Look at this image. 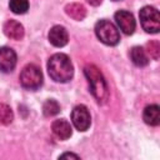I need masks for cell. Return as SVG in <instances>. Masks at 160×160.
<instances>
[{
  "label": "cell",
  "mask_w": 160,
  "mask_h": 160,
  "mask_svg": "<svg viewBox=\"0 0 160 160\" xmlns=\"http://www.w3.org/2000/svg\"><path fill=\"white\" fill-rule=\"evenodd\" d=\"M48 72L58 82H68L74 75V68L68 55L54 54L48 61Z\"/></svg>",
  "instance_id": "cell-1"
},
{
  "label": "cell",
  "mask_w": 160,
  "mask_h": 160,
  "mask_svg": "<svg viewBox=\"0 0 160 160\" xmlns=\"http://www.w3.org/2000/svg\"><path fill=\"white\" fill-rule=\"evenodd\" d=\"M84 74L89 81L91 94L94 95V98L98 100L99 104H104L109 98V91H108V84L101 71L94 64H88L84 68Z\"/></svg>",
  "instance_id": "cell-2"
},
{
  "label": "cell",
  "mask_w": 160,
  "mask_h": 160,
  "mask_svg": "<svg viewBox=\"0 0 160 160\" xmlns=\"http://www.w3.org/2000/svg\"><path fill=\"white\" fill-rule=\"evenodd\" d=\"M95 34L98 39L110 46L118 45L120 41V34L115 25L109 20H100L95 24Z\"/></svg>",
  "instance_id": "cell-3"
},
{
  "label": "cell",
  "mask_w": 160,
  "mask_h": 160,
  "mask_svg": "<svg viewBox=\"0 0 160 160\" xmlns=\"http://www.w3.org/2000/svg\"><path fill=\"white\" fill-rule=\"evenodd\" d=\"M20 82L28 90H38L42 85V74L41 70L34 65H26L20 72Z\"/></svg>",
  "instance_id": "cell-4"
},
{
  "label": "cell",
  "mask_w": 160,
  "mask_h": 160,
  "mask_svg": "<svg viewBox=\"0 0 160 160\" xmlns=\"http://www.w3.org/2000/svg\"><path fill=\"white\" fill-rule=\"evenodd\" d=\"M140 22L146 32L156 34L160 30V15L159 11L152 6H144L140 12Z\"/></svg>",
  "instance_id": "cell-5"
},
{
  "label": "cell",
  "mask_w": 160,
  "mask_h": 160,
  "mask_svg": "<svg viewBox=\"0 0 160 160\" xmlns=\"http://www.w3.org/2000/svg\"><path fill=\"white\" fill-rule=\"evenodd\" d=\"M71 121L79 131H86L91 124V116L85 105H76L71 111Z\"/></svg>",
  "instance_id": "cell-6"
},
{
  "label": "cell",
  "mask_w": 160,
  "mask_h": 160,
  "mask_svg": "<svg viewBox=\"0 0 160 160\" xmlns=\"http://www.w3.org/2000/svg\"><path fill=\"white\" fill-rule=\"evenodd\" d=\"M114 18H115V21H116L118 26L120 28V30L124 34L131 35L135 31L136 24H135V19H134L131 12H129L126 10H119V11L115 12Z\"/></svg>",
  "instance_id": "cell-7"
},
{
  "label": "cell",
  "mask_w": 160,
  "mask_h": 160,
  "mask_svg": "<svg viewBox=\"0 0 160 160\" xmlns=\"http://www.w3.org/2000/svg\"><path fill=\"white\" fill-rule=\"evenodd\" d=\"M16 65V54L11 48H0V71L10 72Z\"/></svg>",
  "instance_id": "cell-8"
},
{
  "label": "cell",
  "mask_w": 160,
  "mask_h": 160,
  "mask_svg": "<svg viewBox=\"0 0 160 160\" xmlns=\"http://www.w3.org/2000/svg\"><path fill=\"white\" fill-rule=\"evenodd\" d=\"M69 36H68V31L65 30L64 26L60 25H55L50 29L49 31V41L56 46V48H62L68 44Z\"/></svg>",
  "instance_id": "cell-9"
},
{
  "label": "cell",
  "mask_w": 160,
  "mask_h": 160,
  "mask_svg": "<svg viewBox=\"0 0 160 160\" xmlns=\"http://www.w3.org/2000/svg\"><path fill=\"white\" fill-rule=\"evenodd\" d=\"M51 130L54 132V135L60 139V140H66L71 136L72 134V129H71V125L68 120L65 119H59V120H55L51 125Z\"/></svg>",
  "instance_id": "cell-10"
},
{
  "label": "cell",
  "mask_w": 160,
  "mask_h": 160,
  "mask_svg": "<svg viewBox=\"0 0 160 160\" xmlns=\"http://www.w3.org/2000/svg\"><path fill=\"white\" fill-rule=\"evenodd\" d=\"M4 32L12 40H21L24 38V28L16 20H8L4 24Z\"/></svg>",
  "instance_id": "cell-11"
},
{
  "label": "cell",
  "mask_w": 160,
  "mask_h": 160,
  "mask_svg": "<svg viewBox=\"0 0 160 160\" xmlns=\"http://www.w3.org/2000/svg\"><path fill=\"white\" fill-rule=\"evenodd\" d=\"M144 121L148 125L151 126H158L160 124V109L158 105H149L144 109V114H142Z\"/></svg>",
  "instance_id": "cell-12"
},
{
  "label": "cell",
  "mask_w": 160,
  "mask_h": 160,
  "mask_svg": "<svg viewBox=\"0 0 160 160\" xmlns=\"http://www.w3.org/2000/svg\"><path fill=\"white\" fill-rule=\"evenodd\" d=\"M65 12L74 20H82L85 16H86V9L84 5L81 4H78V2H72V4H69L65 6Z\"/></svg>",
  "instance_id": "cell-13"
},
{
  "label": "cell",
  "mask_w": 160,
  "mask_h": 160,
  "mask_svg": "<svg viewBox=\"0 0 160 160\" xmlns=\"http://www.w3.org/2000/svg\"><path fill=\"white\" fill-rule=\"evenodd\" d=\"M130 58L136 66H146L149 62L148 55L141 46H134L130 51Z\"/></svg>",
  "instance_id": "cell-14"
},
{
  "label": "cell",
  "mask_w": 160,
  "mask_h": 160,
  "mask_svg": "<svg viewBox=\"0 0 160 160\" xmlns=\"http://www.w3.org/2000/svg\"><path fill=\"white\" fill-rule=\"evenodd\" d=\"M59 111H60V105H59V102H58L56 100H54V99L46 100V101L44 102V105H42V112H44V115L48 116V118L59 114Z\"/></svg>",
  "instance_id": "cell-15"
},
{
  "label": "cell",
  "mask_w": 160,
  "mask_h": 160,
  "mask_svg": "<svg viewBox=\"0 0 160 160\" xmlns=\"http://www.w3.org/2000/svg\"><path fill=\"white\" fill-rule=\"evenodd\" d=\"M9 6H10V10L15 14H25L29 9V1L28 0H10Z\"/></svg>",
  "instance_id": "cell-16"
},
{
  "label": "cell",
  "mask_w": 160,
  "mask_h": 160,
  "mask_svg": "<svg viewBox=\"0 0 160 160\" xmlns=\"http://www.w3.org/2000/svg\"><path fill=\"white\" fill-rule=\"evenodd\" d=\"M12 110L9 105L6 104H0V124L2 125H9L12 121Z\"/></svg>",
  "instance_id": "cell-17"
},
{
  "label": "cell",
  "mask_w": 160,
  "mask_h": 160,
  "mask_svg": "<svg viewBox=\"0 0 160 160\" xmlns=\"http://www.w3.org/2000/svg\"><path fill=\"white\" fill-rule=\"evenodd\" d=\"M146 51L154 60H158L160 58V44H159V41H156V40L149 41L146 44Z\"/></svg>",
  "instance_id": "cell-18"
},
{
  "label": "cell",
  "mask_w": 160,
  "mask_h": 160,
  "mask_svg": "<svg viewBox=\"0 0 160 160\" xmlns=\"http://www.w3.org/2000/svg\"><path fill=\"white\" fill-rule=\"evenodd\" d=\"M59 158H60V159H64V158H74V159H79V156H78V155H75V154H69V152L62 154V155H60Z\"/></svg>",
  "instance_id": "cell-19"
},
{
  "label": "cell",
  "mask_w": 160,
  "mask_h": 160,
  "mask_svg": "<svg viewBox=\"0 0 160 160\" xmlns=\"http://www.w3.org/2000/svg\"><path fill=\"white\" fill-rule=\"evenodd\" d=\"M90 5H92V6H98V5H100L101 2H102V0H86Z\"/></svg>",
  "instance_id": "cell-20"
},
{
  "label": "cell",
  "mask_w": 160,
  "mask_h": 160,
  "mask_svg": "<svg viewBox=\"0 0 160 160\" xmlns=\"http://www.w3.org/2000/svg\"><path fill=\"white\" fill-rule=\"evenodd\" d=\"M114 1H119V0H114Z\"/></svg>",
  "instance_id": "cell-21"
}]
</instances>
